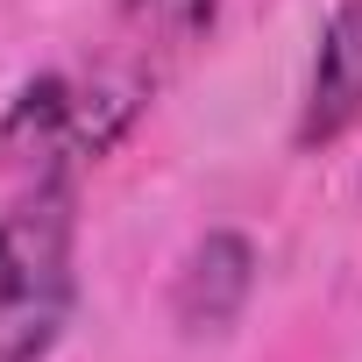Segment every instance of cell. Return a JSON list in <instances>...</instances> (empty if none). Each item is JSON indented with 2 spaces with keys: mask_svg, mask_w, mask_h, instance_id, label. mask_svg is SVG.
Wrapping results in <instances>:
<instances>
[{
  "mask_svg": "<svg viewBox=\"0 0 362 362\" xmlns=\"http://www.w3.org/2000/svg\"><path fill=\"white\" fill-rule=\"evenodd\" d=\"M149 107V78L100 64V71H43L0 114V163L22 177H71L128 142Z\"/></svg>",
  "mask_w": 362,
  "mask_h": 362,
  "instance_id": "obj_2",
  "label": "cell"
},
{
  "mask_svg": "<svg viewBox=\"0 0 362 362\" xmlns=\"http://www.w3.org/2000/svg\"><path fill=\"white\" fill-rule=\"evenodd\" d=\"M121 22H128L142 43L185 50V43H206V36H214L221 0H121Z\"/></svg>",
  "mask_w": 362,
  "mask_h": 362,
  "instance_id": "obj_5",
  "label": "cell"
},
{
  "mask_svg": "<svg viewBox=\"0 0 362 362\" xmlns=\"http://www.w3.org/2000/svg\"><path fill=\"white\" fill-rule=\"evenodd\" d=\"M78 313V192L29 177L0 214V362H50Z\"/></svg>",
  "mask_w": 362,
  "mask_h": 362,
  "instance_id": "obj_1",
  "label": "cell"
},
{
  "mask_svg": "<svg viewBox=\"0 0 362 362\" xmlns=\"http://www.w3.org/2000/svg\"><path fill=\"white\" fill-rule=\"evenodd\" d=\"M362 121V0H341L320 29L313 50V78H305V107H298V149H327Z\"/></svg>",
  "mask_w": 362,
  "mask_h": 362,
  "instance_id": "obj_4",
  "label": "cell"
},
{
  "mask_svg": "<svg viewBox=\"0 0 362 362\" xmlns=\"http://www.w3.org/2000/svg\"><path fill=\"white\" fill-rule=\"evenodd\" d=\"M249 291H256V242L235 235V228H206L185 249L177 277H170V320H177V334H192V341L199 334H228L242 320Z\"/></svg>",
  "mask_w": 362,
  "mask_h": 362,
  "instance_id": "obj_3",
  "label": "cell"
}]
</instances>
